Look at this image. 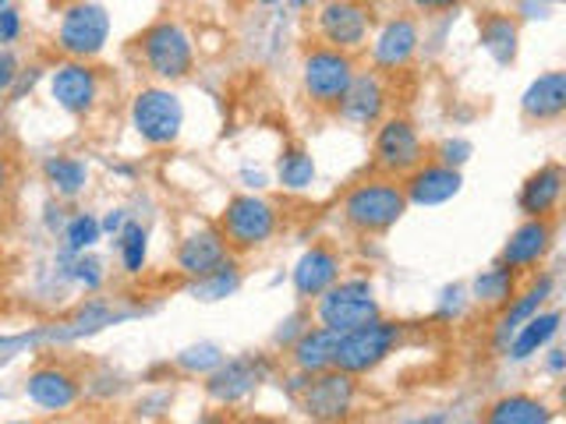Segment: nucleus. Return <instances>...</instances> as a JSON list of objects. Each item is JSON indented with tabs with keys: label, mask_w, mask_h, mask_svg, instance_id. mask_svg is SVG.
I'll return each mask as SVG.
<instances>
[{
	"label": "nucleus",
	"mask_w": 566,
	"mask_h": 424,
	"mask_svg": "<svg viewBox=\"0 0 566 424\" xmlns=\"http://www.w3.org/2000/svg\"><path fill=\"white\" fill-rule=\"evenodd\" d=\"M8 103V93H4V88H0V106H4Z\"/></svg>",
	"instance_id": "obj_53"
},
{
	"label": "nucleus",
	"mask_w": 566,
	"mask_h": 424,
	"mask_svg": "<svg viewBox=\"0 0 566 424\" xmlns=\"http://www.w3.org/2000/svg\"><path fill=\"white\" fill-rule=\"evenodd\" d=\"M46 230H50V234H61V230H64V223H67V216H64V205H57V202H50L46 205Z\"/></svg>",
	"instance_id": "obj_45"
},
{
	"label": "nucleus",
	"mask_w": 566,
	"mask_h": 424,
	"mask_svg": "<svg viewBox=\"0 0 566 424\" xmlns=\"http://www.w3.org/2000/svg\"><path fill=\"white\" fill-rule=\"evenodd\" d=\"M11 4V0H0V8H8Z\"/></svg>",
	"instance_id": "obj_55"
},
{
	"label": "nucleus",
	"mask_w": 566,
	"mask_h": 424,
	"mask_svg": "<svg viewBox=\"0 0 566 424\" xmlns=\"http://www.w3.org/2000/svg\"><path fill=\"white\" fill-rule=\"evenodd\" d=\"M103 241V230H99V216L96 212H75V216H67L64 230H61V252L64 255H85L93 252V247Z\"/></svg>",
	"instance_id": "obj_33"
},
{
	"label": "nucleus",
	"mask_w": 566,
	"mask_h": 424,
	"mask_svg": "<svg viewBox=\"0 0 566 424\" xmlns=\"http://www.w3.org/2000/svg\"><path fill=\"white\" fill-rule=\"evenodd\" d=\"M517 276H521V273H513L510 265L492 262L489 269H482V273L474 276V283H471V297H474V305L492 308V311L506 308V300L521 290V287H517Z\"/></svg>",
	"instance_id": "obj_29"
},
{
	"label": "nucleus",
	"mask_w": 566,
	"mask_h": 424,
	"mask_svg": "<svg viewBox=\"0 0 566 424\" xmlns=\"http://www.w3.org/2000/svg\"><path fill=\"white\" fill-rule=\"evenodd\" d=\"M400 424H447V414H424V417H411V421H400Z\"/></svg>",
	"instance_id": "obj_47"
},
{
	"label": "nucleus",
	"mask_w": 566,
	"mask_h": 424,
	"mask_svg": "<svg viewBox=\"0 0 566 424\" xmlns=\"http://www.w3.org/2000/svg\"><path fill=\"white\" fill-rule=\"evenodd\" d=\"M25 400L43 414H67L75 411L82 400V379L61 361H43L29 368V375L22 379Z\"/></svg>",
	"instance_id": "obj_15"
},
{
	"label": "nucleus",
	"mask_w": 566,
	"mask_h": 424,
	"mask_svg": "<svg viewBox=\"0 0 566 424\" xmlns=\"http://www.w3.org/2000/svg\"><path fill=\"white\" fill-rule=\"evenodd\" d=\"M132 131L153 149L174 146L185 131V103L170 85H142L132 96Z\"/></svg>",
	"instance_id": "obj_6"
},
{
	"label": "nucleus",
	"mask_w": 566,
	"mask_h": 424,
	"mask_svg": "<svg viewBox=\"0 0 566 424\" xmlns=\"http://www.w3.org/2000/svg\"><path fill=\"white\" fill-rule=\"evenodd\" d=\"M361 400V382L347 375V371H318V375L308 379V385L297 393V406L301 414L315 424H344L354 417Z\"/></svg>",
	"instance_id": "obj_9"
},
{
	"label": "nucleus",
	"mask_w": 566,
	"mask_h": 424,
	"mask_svg": "<svg viewBox=\"0 0 566 424\" xmlns=\"http://www.w3.org/2000/svg\"><path fill=\"white\" fill-rule=\"evenodd\" d=\"M128 223V209H106V216L99 220V230H103V237H117L120 234V226Z\"/></svg>",
	"instance_id": "obj_40"
},
{
	"label": "nucleus",
	"mask_w": 566,
	"mask_h": 424,
	"mask_svg": "<svg viewBox=\"0 0 566 424\" xmlns=\"http://www.w3.org/2000/svg\"><path fill=\"white\" fill-rule=\"evenodd\" d=\"M106 424H120V421H106Z\"/></svg>",
	"instance_id": "obj_56"
},
{
	"label": "nucleus",
	"mask_w": 566,
	"mask_h": 424,
	"mask_svg": "<svg viewBox=\"0 0 566 424\" xmlns=\"http://www.w3.org/2000/svg\"><path fill=\"white\" fill-rule=\"evenodd\" d=\"M315 40L329 50L358 57V50H365L371 40V8L358 4V0H318Z\"/></svg>",
	"instance_id": "obj_11"
},
{
	"label": "nucleus",
	"mask_w": 566,
	"mask_h": 424,
	"mask_svg": "<svg viewBox=\"0 0 566 424\" xmlns=\"http://www.w3.org/2000/svg\"><path fill=\"white\" fill-rule=\"evenodd\" d=\"M471 152H474V146L468 138H447L442 146L436 149V156L432 159H439L442 167H453V170H464V163L471 159Z\"/></svg>",
	"instance_id": "obj_37"
},
{
	"label": "nucleus",
	"mask_w": 566,
	"mask_h": 424,
	"mask_svg": "<svg viewBox=\"0 0 566 424\" xmlns=\"http://www.w3.org/2000/svg\"><path fill=\"white\" fill-rule=\"evenodd\" d=\"M50 4H57V8H67V4H78V0H50Z\"/></svg>",
	"instance_id": "obj_49"
},
{
	"label": "nucleus",
	"mask_w": 566,
	"mask_h": 424,
	"mask_svg": "<svg viewBox=\"0 0 566 424\" xmlns=\"http://www.w3.org/2000/svg\"><path fill=\"white\" fill-rule=\"evenodd\" d=\"M241 258L238 255H230L223 265H217L212 273H206V276H199V279H188V287H185V294L188 297H195V300H227L230 294H238L241 290Z\"/></svg>",
	"instance_id": "obj_30"
},
{
	"label": "nucleus",
	"mask_w": 566,
	"mask_h": 424,
	"mask_svg": "<svg viewBox=\"0 0 566 424\" xmlns=\"http://www.w3.org/2000/svg\"><path fill=\"white\" fill-rule=\"evenodd\" d=\"M460 0H407V8H415L418 14H442V11H453Z\"/></svg>",
	"instance_id": "obj_43"
},
{
	"label": "nucleus",
	"mask_w": 566,
	"mask_h": 424,
	"mask_svg": "<svg viewBox=\"0 0 566 424\" xmlns=\"http://www.w3.org/2000/svg\"><path fill=\"white\" fill-rule=\"evenodd\" d=\"M50 99L71 117H88L103 99V71L93 61H57L46 67Z\"/></svg>",
	"instance_id": "obj_13"
},
{
	"label": "nucleus",
	"mask_w": 566,
	"mask_h": 424,
	"mask_svg": "<svg viewBox=\"0 0 566 424\" xmlns=\"http://www.w3.org/2000/svg\"><path fill=\"white\" fill-rule=\"evenodd\" d=\"M202 424H223V417H206Z\"/></svg>",
	"instance_id": "obj_50"
},
{
	"label": "nucleus",
	"mask_w": 566,
	"mask_h": 424,
	"mask_svg": "<svg viewBox=\"0 0 566 424\" xmlns=\"http://www.w3.org/2000/svg\"><path fill=\"white\" fill-rule=\"evenodd\" d=\"M460 424H471V421H460Z\"/></svg>",
	"instance_id": "obj_57"
},
{
	"label": "nucleus",
	"mask_w": 566,
	"mask_h": 424,
	"mask_svg": "<svg viewBox=\"0 0 566 424\" xmlns=\"http://www.w3.org/2000/svg\"><path fill=\"white\" fill-rule=\"evenodd\" d=\"M358 4H368L371 8V4H379V0H358Z\"/></svg>",
	"instance_id": "obj_54"
},
{
	"label": "nucleus",
	"mask_w": 566,
	"mask_h": 424,
	"mask_svg": "<svg viewBox=\"0 0 566 424\" xmlns=\"http://www.w3.org/2000/svg\"><path fill=\"white\" fill-rule=\"evenodd\" d=\"M553 290H556L553 273H538L524 290L513 294L506 300V308H500V318H495V326H492V347L503 353L506 343H510V336L517 332V326H524L531 315H538L545 308V300L553 297Z\"/></svg>",
	"instance_id": "obj_20"
},
{
	"label": "nucleus",
	"mask_w": 566,
	"mask_h": 424,
	"mask_svg": "<svg viewBox=\"0 0 566 424\" xmlns=\"http://www.w3.org/2000/svg\"><path fill=\"white\" fill-rule=\"evenodd\" d=\"M217 226H220V234L234 255L259 252V247H265L276 237L280 209H276V202L265 199V194L244 191V194H234V199H227Z\"/></svg>",
	"instance_id": "obj_3"
},
{
	"label": "nucleus",
	"mask_w": 566,
	"mask_h": 424,
	"mask_svg": "<svg viewBox=\"0 0 566 424\" xmlns=\"http://www.w3.org/2000/svg\"><path fill=\"white\" fill-rule=\"evenodd\" d=\"M223 361V350L217 343H195V347H185L181 353H177V368L185 371V375H209L212 368H217Z\"/></svg>",
	"instance_id": "obj_35"
},
{
	"label": "nucleus",
	"mask_w": 566,
	"mask_h": 424,
	"mask_svg": "<svg viewBox=\"0 0 566 424\" xmlns=\"http://www.w3.org/2000/svg\"><path fill=\"white\" fill-rule=\"evenodd\" d=\"M259 4H265V8H273V4H280V0H259Z\"/></svg>",
	"instance_id": "obj_52"
},
{
	"label": "nucleus",
	"mask_w": 566,
	"mask_h": 424,
	"mask_svg": "<svg viewBox=\"0 0 566 424\" xmlns=\"http://www.w3.org/2000/svg\"><path fill=\"white\" fill-rule=\"evenodd\" d=\"M46 78V67L43 64H22V71L14 75V82H11V88H8V103H22L25 96H32L35 93V85H40Z\"/></svg>",
	"instance_id": "obj_36"
},
{
	"label": "nucleus",
	"mask_w": 566,
	"mask_h": 424,
	"mask_svg": "<svg viewBox=\"0 0 566 424\" xmlns=\"http://www.w3.org/2000/svg\"><path fill=\"white\" fill-rule=\"evenodd\" d=\"M407 209L411 205L403 199L400 181L397 177H386V173L361 177V181H354L340 199L344 223L354 230V234H365V237L389 234V230L403 220Z\"/></svg>",
	"instance_id": "obj_1"
},
{
	"label": "nucleus",
	"mask_w": 566,
	"mask_h": 424,
	"mask_svg": "<svg viewBox=\"0 0 566 424\" xmlns=\"http://www.w3.org/2000/svg\"><path fill=\"white\" fill-rule=\"evenodd\" d=\"M559 326H563V311L559 308H542L538 315H531L524 326H517V332L510 336V343H506L503 353L510 361H517V364L538 358L545 347L556 343Z\"/></svg>",
	"instance_id": "obj_24"
},
{
	"label": "nucleus",
	"mask_w": 566,
	"mask_h": 424,
	"mask_svg": "<svg viewBox=\"0 0 566 424\" xmlns=\"http://www.w3.org/2000/svg\"><path fill=\"white\" fill-rule=\"evenodd\" d=\"M559 0H521V18H548L556 11Z\"/></svg>",
	"instance_id": "obj_42"
},
{
	"label": "nucleus",
	"mask_w": 566,
	"mask_h": 424,
	"mask_svg": "<svg viewBox=\"0 0 566 424\" xmlns=\"http://www.w3.org/2000/svg\"><path fill=\"white\" fill-rule=\"evenodd\" d=\"M64 276H67L71 283H78V287H82L85 294H99V290H103V283H106V265H103L99 255L85 252V255H75V258L67 262Z\"/></svg>",
	"instance_id": "obj_34"
},
{
	"label": "nucleus",
	"mask_w": 566,
	"mask_h": 424,
	"mask_svg": "<svg viewBox=\"0 0 566 424\" xmlns=\"http://www.w3.org/2000/svg\"><path fill=\"white\" fill-rule=\"evenodd\" d=\"M340 276H344V258L326 241L305 247V252L297 255L294 269H291V283H294V294H297L301 305L318 300Z\"/></svg>",
	"instance_id": "obj_17"
},
{
	"label": "nucleus",
	"mask_w": 566,
	"mask_h": 424,
	"mask_svg": "<svg viewBox=\"0 0 566 424\" xmlns=\"http://www.w3.org/2000/svg\"><path fill=\"white\" fill-rule=\"evenodd\" d=\"M22 29H25L22 11H18L14 4L0 8V46H11V43L22 40Z\"/></svg>",
	"instance_id": "obj_38"
},
{
	"label": "nucleus",
	"mask_w": 566,
	"mask_h": 424,
	"mask_svg": "<svg viewBox=\"0 0 566 424\" xmlns=\"http://www.w3.org/2000/svg\"><path fill=\"white\" fill-rule=\"evenodd\" d=\"M478 40H482L485 53L495 64L510 67L513 61H517V50H521V25H517V18L506 14V11L482 14V22H478Z\"/></svg>",
	"instance_id": "obj_28"
},
{
	"label": "nucleus",
	"mask_w": 566,
	"mask_h": 424,
	"mask_svg": "<svg viewBox=\"0 0 566 424\" xmlns=\"http://www.w3.org/2000/svg\"><path fill=\"white\" fill-rule=\"evenodd\" d=\"M403 199L407 205L418 209H436L453 202L460 191H464V173L453 167H442L439 159H424L421 167H415L407 177H400Z\"/></svg>",
	"instance_id": "obj_18"
},
{
	"label": "nucleus",
	"mask_w": 566,
	"mask_h": 424,
	"mask_svg": "<svg viewBox=\"0 0 566 424\" xmlns=\"http://www.w3.org/2000/svg\"><path fill=\"white\" fill-rule=\"evenodd\" d=\"M354 71H358V57H354V53H340L323 43H312L301 53V88H305V99L315 110L333 114L336 103L347 93Z\"/></svg>",
	"instance_id": "obj_8"
},
{
	"label": "nucleus",
	"mask_w": 566,
	"mask_h": 424,
	"mask_svg": "<svg viewBox=\"0 0 566 424\" xmlns=\"http://www.w3.org/2000/svg\"><path fill=\"white\" fill-rule=\"evenodd\" d=\"M114 241H117V258H120L124 273L138 276L142 269H146V262H149V230L146 226H142L138 220H128Z\"/></svg>",
	"instance_id": "obj_32"
},
{
	"label": "nucleus",
	"mask_w": 566,
	"mask_h": 424,
	"mask_svg": "<svg viewBox=\"0 0 566 424\" xmlns=\"http://www.w3.org/2000/svg\"><path fill=\"white\" fill-rule=\"evenodd\" d=\"M273 371H276V361L270 353H238V358H223L217 368H212L202 389L212 403L234 406L252 393H259V385L270 382Z\"/></svg>",
	"instance_id": "obj_12"
},
{
	"label": "nucleus",
	"mask_w": 566,
	"mask_h": 424,
	"mask_svg": "<svg viewBox=\"0 0 566 424\" xmlns=\"http://www.w3.org/2000/svg\"><path fill=\"white\" fill-rule=\"evenodd\" d=\"M482 424H556V411L535 393H506L485 406Z\"/></svg>",
	"instance_id": "obj_25"
},
{
	"label": "nucleus",
	"mask_w": 566,
	"mask_h": 424,
	"mask_svg": "<svg viewBox=\"0 0 566 424\" xmlns=\"http://www.w3.org/2000/svg\"><path fill=\"white\" fill-rule=\"evenodd\" d=\"M312 315L315 326H326L333 332H350L371 322V318H379L382 308L368 276H340L323 297L312 300Z\"/></svg>",
	"instance_id": "obj_4"
},
{
	"label": "nucleus",
	"mask_w": 566,
	"mask_h": 424,
	"mask_svg": "<svg viewBox=\"0 0 566 424\" xmlns=\"http://www.w3.org/2000/svg\"><path fill=\"white\" fill-rule=\"evenodd\" d=\"M138 57L146 64L149 75L159 85H174V82H185L195 67V43H191V32L174 22V18H159L149 29L138 32Z\"/></svg>",
	"instance_id": "obj_2"
},
{
	"label": "nucleus",
	"mask_w": 566,
	"mask_h": 424,
	"mask_svg": "<svg viewBox=\"0 0 566 424\" xmlns=\"http://www.w3.org/2000/svg\"><path fill=\"white\" fill-rule=\"evenodd\" d=\"M556 244V220H521L510 230L500 262L513 273H535Z\"/></svg>",
	"instance_id": "obj_19"
},
{
	"label": "nucleus",
	"mask_w": 566,
	"mask_h": 424,
	"mask_svg": "<svg viewBox=\"0 0 566 424\" xmlns=\"http://www.w3.org/2000/svg\"><path fill=\"white\" fill-rule=\"evenodd\" d=\"M40 173L57 202H75L88 188V163L71 152H53L40 163Z\"/></svg>",
	"instance_id": "obj_27"
},
{
	"label": "nucleus",
	"mask_w": 566,
	"mask_h": 424,
	"mask_svg": "<svg viewBox=\"0 0 566 424\" xmlns=\"http://www.w3.org/2000/svg\"><path fill=\"white\" fill-rule=\"evenodd\" d=\"M111 11L96 0H78V4L61 8L57 29H53V46H57L67 61H96L111 43Z\"/></svg>",
	"instance_id": "obj_7"
},
{
	"label": "nucleus",
	"mask_w": 566,
	"mask_h": 424,
	"mask_svg": "<svg viewBox=\"0 0 566 424\" xmlns=\"http://www.w3.org/2000/svg\"><path fill=\"white\" fill-rule=\"evenodd\" d=\"M336 343H340V332H333L326 326H308L287 347L291 368L294 371H305V375H318V371H329L333 368Z\"/></svg>",
	"instance_id": "obj_26"
},
{
	"label": "nucleus",
	"mask_w": 566,
	"mask_h": 424,
	"mask_svg": "<svg viewBox=\"0 0 566 424\" xmlns=\"http://www.w3.org/2000/svg\"><path fill=\"white\" fill-rule=\"evenodd\" d=\"M276 181L287 191H308L315 184V159L308 149L287 146L276 159Z\"/></svg>",
	"instance_id": "obj_31"
},
{
	"label": "nucleus",
	"mask_w": 566,
	"mask_h": 424,
	"mask_svg": "<svg viewBox=\"0 0 566 424\" xmlns=\"http://www.w3.org/2000/svg\"><path fill=\"white\" fill-rule=\"evenodd\" d=\"M301 318H305V315H294V318H287V322H280V332H276V343L283 347V350H287L294 340H297V336L301 332H305L308 326H297L301 322Z\"/></svg>",
	"instance_id": "obj_41"
},
{
	"label": "nucleus",
	"mask_w": 566,
	"mask_h": 424,
	"mask_svg": "<svg viewBox=\"0 0 566 424\" xmlns=\"http://www.w3.org/2000/svg\"><path fill=\"white\" fill-rule=\"evenodd\" d=\"M421 50V25L411 14H389L386 22L371 32L368 40V57H371V71L379 75H400L415 64Z\"/></svg>",
	"instance_id": "obj_14"
},
{
	"label": "nucleus",
	"mask_w": 566,
	"mask_h": 424,
	"mask_svg": "<svg viewBox=\"0 0 566 424\" xmlns=\"http://www.w3.org/2000/svg\"><path fill=\"white\" fill-rule=\"evenodd\" d=\"M400 336H403V326L382 315L350 332H340V343H336V353H333V368L347 371L354 379L371 375V371L386 364L389 353L400 347Z\"/></svg>",
	"instance_id": "obj_5"
},
{
	"label": "nucleus",
	"mask_w": 566,
	"mask_h": 424,
	"mask_svg": "<svg viewBox=\"0 0 566 424\" xmlns=\"http://www.w3.org/2000/svg\"><path fill=\"white\" fill-rule=\"evenodd\" d=\"M18 71H22V61H18V53L11 46H0V88H4V93L11 88Z\"/></svg>",
	"instance_id": "obj_39"
},
{
	"label": "nucleus",
	"mask_w": 566,
	"mask_h": 424,
	"mask_svg": "<svg viewBox=\"0 0 566 424\" xmlns=\"http://www.w3.org/2000/svg\"><path fill=\"white\" fill-rule=\"evenodd\" d=\"M429 152L418 135V124L403 114H386L376 124V138H371V163L386 177H407L415 167H421Z\"/></svg>",
	"instance_id": "obj_10"
},
{
	"label": "nucleus",
	"mask_w": 566,
	"mask_h": 424,
	"mask_svg": "<svg viewBox=\"0 0 566 424\" xmlns=\"http://www.w3.org/2000/svg\"><path fill=\"white\" fill-rule=\"evenodd\" d=\"M521 114L535 124H553L566 114V71H545L521 93Z\"/></svg>",
	"instance_id": "obj_23"
},
{
	"label": "nucleus",
	"mask_w": 566,
	"mask_h": 424,
	"mask_svg": "<svg viewBox=\"0 0 566 424\" xmlns=\"http://www.w3.org/2000/svg\"><path fill=\"white\" fill-rule=\"evenodd\" d=\"M340 120L354 124V128H376V124L389 114V85L379 71H354L344 99L333 110Z\"/></svg>",
	"instance_id": "obj_16"
},
{
	"label": "nucleus",
	"mask_w": 566,
	"mask_h": 424,
	"mask_svg": "<svg viewBox=\"0 0 566 424\" xmlns=\"http://www.w3.org/2000/svg\"><path fill=\"white\" fill-rule=\"evenodd\" d=\"M566 191V170L563 163H542L535 173L524 177L517 191V209L524 220H556L559 202Z\"/></svg>",
	"instance_id": "obj_21"
},
{
	"label": "nucleus",
	"mask_w": 566,
	"mask_h": 424,
	"mask_svg": "<svg viewBox=\"0 0 566 424\" xmlns=\"http://www.w3.org/2000/svg\"><path fill=\"white\" fill-rule=\"evenodd\" d=\"M230 255V247L220 234V226H199L191 230V234L181 237V244H177V273H181L185 279H199L206 273H212L217 265H223Z\"/></svg>",
	"instance_id": "obj_22"
},
{
	"label": "nucleus",
	"mask_w": 566,
	"mask_h": 424,
	"mask_svg": "<svg viewBox=\"0 0 566 424\" xmlns=\"http://www.w3.org/2000/svg\"><path fill=\"white\" fill-rule=\"evenodd\" d=\"M4 424H35V421H25V417H18V421H4Z\"/></svg>",
	"instance_id": "obj_51"
},
{
	"label": "nucleus",
	"mask_w": 566,
	"mask_h": 424,
	"mask_svg": "<svg viewBox=\"0 0 566 424\" xmlns=\"http://www.w3.org/2000/svg\"><path fill=\"white\" fill-rule=\"evenodd\" d=\"M545 371L553 379H559L566 371V350L563 347H545Z\"/></svg>",
	"instance_id": "obj_44"
},
{
	"label": "nucleus",
	"mask_w": 566,
	"mask_h": 424,
	"mask_svg": "<svg viewBox=\"0 0 566 424\" xmlns=\"http://www.w3.org/2000/svg\"><path fill=\"white\" fill-rule=\"evenodd\" d=\"M11 177H14L11 156H8V152H0V199H4V194H8V188H11Z\"/></svg>",
	"instance_id": "obj_46"
},
{
	"label": "nucleus",
	"mask_w": 566,
	"mask_h": 424,
	"mask_svg": "<svg viewBox=\"0 0 566 424\" xmlns=\"http://www.w3.org/2000/svg\"><path fill=\"white\" fill-rule=\"evenodd\" d=\"M287 4L294 8V11H308V8H315L318 0H287Z\"/></svg>",
	"instance_id": "obj_48"
}]
</instances>
